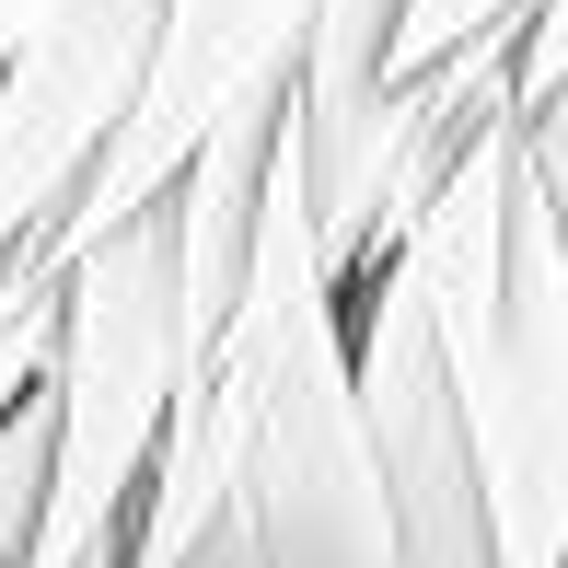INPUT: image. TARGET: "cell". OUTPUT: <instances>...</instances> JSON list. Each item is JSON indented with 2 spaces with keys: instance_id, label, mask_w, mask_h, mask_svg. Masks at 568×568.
Here are the masks:
<instances>
[{
  "instance_id": "obj_1",
  "label": "cell",
  "mask_w": 568,
  "mask_h": 568,
  "mask_svg": "<svg viewBox=\"0 0 568 568\" xmlns=\"http://www.w3.org/2000/svg\"><path fill=\"white\" fill-rule=\"evenodd\" d=\"M429 302L442 395L476 453L499 568H568V255H557V151L487 93L442 186L395 232Z\"/></svg>"
},
{
  "instance_id": "obj_2",
  "label": "cell",
  "mask_w": 568,
  "mask_h": 568,
  "mask_svg": "<svg viewBox=\"0 0 568 568\" xmlns=\"http://www.w3.org/2000/svg\"><path fill=\"white\" fill-rule=\"evenodd\" d=\"M174 372V255H163V197H140L128 221L82 232L59 255V337H47V487H36V546L23 568H82L128 557V510H140L151 442H163Z\"/></svg>"
},
{
  "instance_id": "obj_3",
  "label": "cell",
  "mask_w": 568,
  "mask_h": 568,
  "mask_svg": "<svg viewBox=\"0 0 568 568\" xmlns=\"http://www.w3.org/2000/svg\"><path fill=\"white\" fill-rule=\"evenodd\" d=\"M151 12H163V0H59V12L0 59V255L47 244L59 210L82 197L93 151L116 140L128 93H140Z\"/></svg>"
},
{
  "instance_id": "obj_4",
  "label": "cell",
  "mask_w": 568,
  "mask_h": 568,
  "mask_svg": "<svg viewBox=\"0 0 568 568\" xmlns=\"http://www.w3.org/2000/svg\"><path fill=\"white\" fill-rule=\"evenodd\" d=\"M36 487H47V395H12V418H0V568H23V546H36Z\"/></svg>"
},
{
  "instance_id": "obj_5",
  "label": "cell",
  "mask_w": 568,
  "mask_h": 568,
  "mask_svg": "<svg viewBox=\"0 0 568 568\" xmlns=\"http://www.w3.org/2000/svg\"><path fill=\"white\" fill-rule=\"evenodd\" d=\"M523 0H395V36H383V70H418V59H442V47L464 36H487V23H510Z\"/></svg>"
},
{
  "instance_id": "obj_6",
  "label": "cell",
  "mask_w": 568,
  "mask_h": 568,
  "mask_svg": "<svg viewBox=\"0 0 568 568\" xmlns=\"http://www.w3.org/2000/svg\"><path fill=\"white\" fill-rule=\"evenodd\" d=\"M47 12H59V0H0V59H12V47H23V36H36V23H47Z\"/></svg>"
}]
</instances>
